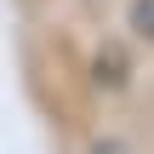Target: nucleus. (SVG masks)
Segmentation results:
<instances>
[{
    "label": "nucleus",
    "mask_w": 154,
    "mask_h": 154,
    "mask_svg": "<svg viewBox=\"0 0 154 154\" xmlns=\"http://www.w3.org/2000/svg\"><path fill=\"white\" fill-rule=\"evenodd\" d=\"M131 29L143 40H154V0H131Z\"/></svg>",
    "instance_id": "f257e3e1"
},
{
    "label": "nucleus",
    "mask_w": 154,
    "mask_h": 154,
    "mask_svg": "<svg viewBox=\"0 0 154 154\" xmlns=\"http://www.w3.org/2000/svg\"><path fill=\"white\" fill-rule=\"evenodd\" d=\"M91 154H126V143H114V137H109V143H91Z\"/></svg>",
    "instance_id": "f03ea898"
}]
</instances>
